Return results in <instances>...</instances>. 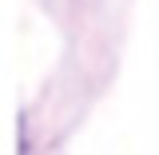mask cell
<instances>
[]
</instances>
